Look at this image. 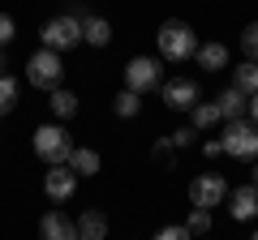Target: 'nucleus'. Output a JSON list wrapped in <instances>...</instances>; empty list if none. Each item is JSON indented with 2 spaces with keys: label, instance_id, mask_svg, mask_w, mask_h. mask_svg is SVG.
I'll return each mask as SVG.
<instances>
[{
  "label": "nucleus",
  "instance_id": "f257e3e1",
  "mask_svg": "<svg viewBox=\"0 0 258 240\" xmlns=\"http://www.w3.org/2000/svg\"><path fill=\"white\" fill-rule=\"evenodd\" d=\"M159 52H164V60H176V65H181V60H194V56H198V35H194L189 26H185V22H164V26H159Z\"/></svg>",
  "mask_w": 258,
  "mask_h": 240
},
{
  "label": "nucleus",
  "instance_id": "f03ea898",
  "mask_svg": "<svg viewBox=\"0 0 258 240\" xmlns=\"http://www.w3.org/2000/svg\"><path fill=\"white\" fill-rule=\"evenodd\" d=\"M35 155L43 159V163L60 167V163H69V155H74V138H69L60 125H39L35 129Z\"/></svg>",
  "mask_w": 258,
  "mask_h": 240
},
{
  "label": "nucleus",
  "instance_id": "7ed1b4c3",
  "mask_svg": "<svg viewBox=\"0 0 258 240\" xmlns=\"http://www.w3.org/2000/svg\"><path fill=\"white\" fill-rule=\"evenodd\" d=\"M39 39H43L47 52H69V47L82 43V18H74V13H60V18L43 22Z\"/></svg>",
  "mask_w": 258,
  "mask_h": 240
},
{
  "label": "nucleus",
  "instance_id": "20e7f679",
  "mask_svg": "<svg viewBox=\"0 0 258 240\" xmlns=\"http://www.w3.org/2000/svg\"><path fill=\"white\" fill-rule=\"evenodd\" d=\"M60 77H64L60 52H47V47H39V52L26 60V82L39 86V90H60Z\"/></svg>",
  "mask_w": 258,
  "mask_h": 240
},
{
  "label": "nucleus",
  "instance_id": "39448f33",
  "mask_svg": "<svg viewBox=\"0 0 258 240\" xmlns=\"http://www.w3.org/2000/svg\"><path fill=\"white\" fill-rule=\"evenodd\" d=\"M220 142H224V155H232V159H258V125L254 120H228Z\"/></svg>",
  "mask_w": 258,
  "mask_h": 240
},
{
  "label": "nucleus",
  "instance_id": "423d86ee",
  "mask_svg": "<svg viewBox=\"0 0 258 240\" xmlns=\"http://www.w3.org/2000/svg\"><path fill=\"white\" fill-rule=\"evenodd\" d=\"M159 86H164V65L155 56H134L125 65V90L142 94V90H159Z\"/></svg>",
  "mask_w": 258,
  "mask_h": 240
},
{
  "label": "nucleus",
  "instance_id": "0eeeda50",
  "mask_svg": "<svg viewBox=\"0 0 258 240\" xmlns=\"http://www.w3.org/2000/svg\"><path fill=\"white\" fill-rule=\"evenodd\" d=\"M224 197H228V180H224V176L207 172V176H194V180H189V202L194 206L211 210V206H220Z\"/></svg>",
  "mask_w": 258,
  "mask_h": 240
},
{
  "label": "nucleus",
  "instance_id": "6e6552de",
  "mask_svg": "<svg viewBox=\"0 0 258 240\" xmlns=\"http://www.w3.org/2000/svg\"><path fill=\"white\" fill-rule=\"evenodd\" d=\"M159 94H164V103L172 111H194L198 107V82H194V77H172V82H164L159 86Z\"/></svg>",
  "mask_w": 258,
  "mask_h": 240
},
{
  "label": "nucleus",
  "instance_id": "1a4fd4ad",
  "mask_svg": "<svg viewBox=\"0 0 258 240\" xmlns=\"http://www.w3.org/2000/svg\"><path fill=\"white\" fill-rule=\"evenodd\" d=\"M74 189H78V176H74V167H69V163L52 167V172H47V180H43V193L52 197V202H64V197H74Z\"/></svg>",
  "mask_w": 258,
  "mask_h": 240
},
{
  "label": "nucleus",
  "instance_id": "9d476101",
  "mask_svg": "<svg viewBox=\"0 0 258 240\" xmlns=\"http://www.w3.org/2000/svg\"><path fill=\"white\" fill-rule=\"evenodd\" d=\"M39 236L43 240H78V223H69L60 210H47L39 219Z\"/></svg>",
  "mask_w": 258,
  "mask_h": 240
},
{
  "label": "nucleus",
  "instance_id": "9b49d317",
  "mask_svg": "<svg viewBox=\"0 0 258 240\" xmlns=\"http://www.w3.org/2000/svg\"><path fill=\"white\" fill-rule=\"evenodd\" d=\"M232 206H228V210H232V219H254V214H258V189L254 185H241V189H232Z\"/></svg>",
  "mask_w": 258,
  "mask_h": 240
},
{
  "label": "nucleus",
  "instance_id": "f8f14e48",
  "mask_svg": "<svg viewBox=\"0 0 258 240\" xmlns=\"http://www.w3.org/2000/svg\"><path fill=\"white\" fill-rule=\"evenodd\" d=\"M215 107H220L224 120H241V116L249 111V94H241L237 86H232V90H224L220 99H215Z\"/></svg>",
  "mask_w": 258,
  "mask_h": 240
},
{
  "label": "nucleus",
  "instance_id": "ddd939ff",
  "mask_svg": "<svg viewBox=\"0 0 258 240\" xmlns=\"http://www.w3.org/2000/svg\"><path fill=\"white\" fill-rule=\"evenodd\" d=\"M103 236H108V214L82 210V219H78V240H103Z\"/></svg>",
  "mask_w": 258,
  "mask_h": 240
},
{
  "label": "nucleus",
  "instance_id": "4468645a",
  "mask_svg": "<svg viewBox=\"0 0 258 240\" xmlns=\"http://www.w3.org/2000/svg\"><path fill=\"white\" fill-rule=\"evenodd\" d=\"M198 69H207V73L228 69V47H224V43H203V47H198Z\"/></svg>",
  "mask_w": 258,
  "mask_h": 240
},
{
  "label": "nucleus",
  "instance_id": "2eb2a0df",
  "mask_svg": "<svg viewBox=\"0 0 258 240\" xmlns=\"http://www.w3.org/2000/svg\"><path fill=\"white\" fill-rule=\"evenodd\" d=\"M82 43L108 47V43H112V26H108V18H82Z\"/></svg>",
  "mask_w": 258,
  "mask_h": 240
},
{
  "label": "nucleus",
  "instance_id": "dca6fc26",
  "mask_svg": "<svg viewBox=\"0 0 258 240\" xmlns=\"http://www.w3.org/2000/svg\"><path fill=\"white\" fill-rule=\"evenodd\" d=\"M69 167H74V176H95V172H99V155H95L91 146H74Z\"/></svg>",
  "mask_w": 258,
  "mask_h": 240
},
{
  "label": "nucleus",
  "instance_id": "f3484780",
  "mask_svg": "<svg viewBox=\"0 0 258 240\" xmlns=\"http://www.w3.org/2000/svg\"><path fill=\"white\" fill-rule=\"evenodd\" d=\"M232 86H237L241 94H258V65H254V60L237 65V73H232Z\"/></svg>",
  "mask_w": 258,
  "mask_h": 240
},
{
  "label": "nucleus",
  "instance_id": "a211bd4d",
  "mask_svg": "<svg viewBox=\"0 0 258 240\" xmlns=\"http://www.w3.org/2000/svg\"><path fill=\"white\" fill-rule=\"evenodd\" d=\"M220 107H215V103H198V107H194L189 111V125H194V129H211V125H220Z\"/></svg>",
  "mask_w": 258,
  "mask_h": 240
},
{
  "label": "nucleus",
  "instance_id": "6ab92c4d",
  "mask_svg": "<svg viewBox=\"0 0 258 240\" xmlns=\"http://www.w3.org/2000/svg\"><path fill=\"white\" fill-rule=\"evenodd\" d=\"M13 103H18V77L0 73V120L13 111Z\"/></svg>",
  "mask_w": 258,
  "mask_h": 240
},
{
  "label": "nucleus",
  "instance_id": "aec40b11",
  "mask_svg": "<svg viewBox=\"0 0 258 240\" xmlns=\"http://www.w3.org/2000/svg\"><path fill=\"white\" fill-rule=\"evenodd\" d=\"M112 111H116V116H138V111H142V94L120 90L116 99H112Z\"/></svg>",
  "mask_w": 258,
  "mask_h": 240
},
{
  "label": "nucleus",
  "instance_id": "412c9836",
  "mask_svg": "<svg viewBox=\"0 0 258 240\" xmlns=\"http://www.w3.org/2000/svg\"><path fill=\"white\" fill-rule=\"evenodd\" d=\"M52 111H56V116H74V111H78V94L74 90H64V86H60V90H52Z\"/></svg>",
  "mask_w": 258,
  "mask_h": 240
},
{
  "label": "nucleus",
  "instance_id": "4be33fe9",
  "mask_svg": "<svg viewBox=\"0 0 258 240\" xmlns=\"http://www.w3.org/2000/svg\"><path fill=\"white\" fill-rule=\"evenodd\" d=\"M241 52H245V60L258 65V22H249V26L241 30Z\"/></svg>",
  "mask_w": 258,
  "mask_h": 240
},
{
  "label": "nucleus",
  "instance_id": "5701e85b",
  "mask_svg": "<svg viewBox=\"0 0 258 240\" xmlns=\"http://www.w3.org/2000/svg\"><path fill=\"white\" fill-rule=\"evenodd\" d=\"M185 227L194 231V236H203V231H211V210H203V206H194L189 210V223Z\"/></svg>",
  "mask_w": 258,
  "mask_h": 240
},
{
  "label": "nucleus",
  "instance_id": "b1692460",
  "mask_svg": "<svg viewBox=\"0 0 258 240\" xmlns=\"http://www.w3.org/2000/svg\"><path fill=\"white\" fill-rule=\"evenodd\" d=\"M155 240H194V231L185 227V223H172V227H159Z\"/></svg>",
  "mask_w": 258,
  "mask_h": 240
},
{
  "label": "nucleus",
  "instance_id": "393cba45",
  "mask_svg": "<svg viewBox=\"0 0 258 240\" xmlns=\"http://www.w3.org/2000/svg\"><path fill=\"white\" fill-rule=\"evenodd\" d=\"M194 138H198V129H194V125H185V129H176V133H172V146H189Z\"/></svg>",
  "mask_w": 258,
  "mask_h": 240
},
{
  "label": "nucleus",
  "instance_id": "a878e982",
  "mask_svg": "<svg viewBox=\"0 0 258 240\" xmlns=\"http://www.w3.org/2000/svg\"><path fill=\"white\" fill-rule=\"evenodd\" d=\"M13 30H18V26H13V18H9V13H0V47L13 39Z\"/></svg>",
  "mask_w": 258,
  "mask_h": 240
},
{
  "label": "nucleus",
  "instance_id": "bb28decb",
  "mask_svg": "<svg viewBox=\"0 0 258 240\" xmlns=\"http://www.w3.org/2000/svg\"><path fill=\"white\" fill-rule=\"evenodd\" d=\"M155 159H159V163H172V138L155 142Z\"/></svg>",
  "mask_w": 258,
  "mask_h": 240
},
{
  "label": "nucleus",
  "instance_id": "cd10ccee",
  "mask_svg": "<svg viewBox=\"0 0 258 240\" xmlns=\"http://www.w3.org/2000/svg\"><path fill=\"white\" fill-rule=\"evenodd\" d=\"M249 120L258 125V94H249Z\"/></svg>",
  "mask_w": 258,
  "mask_h": 240
},
{
  "label": "nucleus",
  "instance_id": "c85d7f7f",
  "mask_svg": "<svg viewBox=\"0 0 258 240\" xmlns=\"http://www.w3.org/2000/svg\"><path fill=\"white\" fill-rule=\"evenodd\" d=\"M249 185H254V189H258V163H254V167H249Z\"/></svg>",
  "mask_w": 258,
  "mask_h": 240
},
{
  "label": "nucleus",
  "instance_id": "c756f323",
  "mask_svg": "<svg viewBox=\"0 0 258 240\" xmlns=\"http://www.w3.org/2000/svg\"><path fill=\"white\" fill-rule=\"evenodd\" d=\"M0 69H5V47H0Z\"/></svg>",
  "mask_w": 258,
  "mask_h": 240
},
{
  "label": "nucleus",
  "instance_id": "7c9ffc66",
  "mask_svg": "<svg viewBox=\"0 0 258 240\" xmlns=\"http://www.w3.org/2000/svg\"><path fill=\"white\" fill-rule=\"evenodd\" d=\"M249 240H258V231H254V236H249Z\"/></svg>",
  "mask_w": 258,
  "mask_h": 240
}]
</instances>
